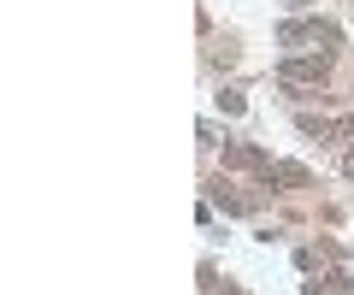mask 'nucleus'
<instances>
[{
  "label": "nucleus",
  "mask_w": 354,
  "mask_h": 295,
  "mask_svg": "<svg viewBox=\"0 0 354 295\" xmlns=\"http://www.w3.org/2000/svg\"><path fill=\"white\" fill-rule=\"evenodd\" d=\"M290 83H325V59H283Z\"/></svg>",
  "instance_id": "nucleus-1"
},
{
  "label": "nucleus",
  "mask_w": 354,
  "mask_h": 295,
  "mask_svg": "<svg viewBox=\"0 0 354 295\" xmlns=\"http://www.w3.org/2000/svg\"><path fill=\"white\" fill-rule=\"evenodd\" d=\"M283 41H337V30H330V24H290Z\"/></svg>",
  "instance_id": "nucleus-2"
},
{
  "label": "nucleus",
  "mask_w": 354,
  "mask_h": 295,
  "mask_svg": "<svg viewBox=\"0 0 354 295\" xmlns=\"http://www.w3.org/2000/svg\"><path fill=\"white\" fill-rule=\"evenodd\" d=\"M348 178H354V154H348Z\"/></svg>",
  "instance_id": "nucleus-3"
}]
</instances>
